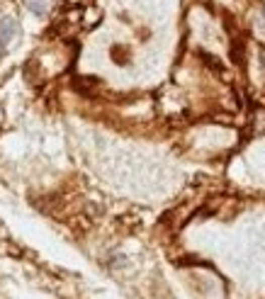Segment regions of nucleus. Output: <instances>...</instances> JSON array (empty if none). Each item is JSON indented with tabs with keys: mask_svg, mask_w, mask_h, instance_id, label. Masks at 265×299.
Here are the masks:
<instances>
[{
	"mask_svg": "<svg viewBox=\"0 0 265 299\" xmlns=\"http://www.w3.org/2000/svg\"><path fill=\"white\" fill-rule=\"evenodd\" d=\"M15 34H17V22L10 20V17H8V20H3V22H0V46L10 44Z\"/></svg>",
	"mask_w": 265,
	"mask_h": 299,
	"instance_id": "f257e3e1",
	"label": "nucleus"
}]
</instances>
